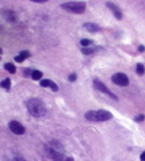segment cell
Masks as SVG:
<instances>
[{"label":"cell","mask_w":145,"mask_h":161,"mask_svg":"<svg viewBox=\"0 0 145 161\" xmlns=\"http://www.w3.org/2000/svg\"><path fill=\"white\" fill-rule=\"evenodd\" d=\"M53 161H73V157L71 156H66V155H61L57 159H54Z\"/></svg>","instance_id":"cell-17"},{"label":"cell","mask_w":145,"mask_h":161,"mask_svg":"<svg viewBox=\"0 0 145 161\" xmlns=\"http://www.w3.org/2000/svg\"><path fill=\"white\" fill-rule=\"evenodd\" d=\"M68 79H69V82H75V81L77 79V74H76V73H72V74H69Z\"/></svg>","instance_id":"cell-20"},{"label":"cell","mask_w":145,"mask_h":161,"mask_svg":"<svg viewBox=\"0 0 145 161\" xmlns=\"http://www.w3.org/2000/svg\"><path fill=\"white\" fill-rule=\"evenodd\" d=\"M42 77H43V73L40 72V71H33V73H32V78H33L34 81L42 79Z\"/></svg>","instance_id":"cell-15"},{"label":"cell","mask_w":145,"mask_h":161,"mask_svg":"<svg viewBox=\"0 0 145 161\" xmlns=\"http://www.w3.org/2000/svg\"><path fill=\"white\" fill-rule=\"evenodd\" d=\"M29 56H30V54H29V52H27V50H22V52H20L19 54L14 58V60H17L18 63H22V62H24Z\"/></svg>","instance_id":"cell-11"},{"label":"cell","mask_w":145,"mask_h":161,"mask_svg":"<svg viewBox=\"0 0 145 161\" xmlns=\"http://www.w3.org/2000/svg\"><path fill=\"white\" fill-rule=\"evenodd\" d=\"M4 68H5L9 73H12V74L15 73V71H17V69H15V66H14L13 63H5V64H4Z\"/></svg>","instance_id":"cell-14"},{"label":"cell","mask_w":145,"mask_h":161,"mask_svg":"<svg viewBox=\"0 0 145 161\" xmlns=\"http://www.w3.org/2000/svg\"><path fill=\"white\" fill-rule=\"evenodd\" d=\"M4 16L9 21H15V14H14V12H12V10H6V12H4Z\"/></svg>","instance_id":"cell-13"},{"label":"cell","mask_w":145,"mask_h":161,"mask_svg":"<svg viewBox=\"0 0 145 161\" xmlns=\"http://www.w3.org/2000/svg\"><path fill=\"white\" fill-rule=\"evenodd\" d=\"M139 52H140V53L145 52V47H144V46H140V47H139Z\"/></svg>","instance_id":"cell-25"},{"label":"cell","mask_w":145,"mask_h":161,"mask_svg":"<svg viewBox=\"0 0 145 161\" xmlns=\"http://www.w3.org/2000/svg\"><path fill=\"white\" fill-rule=\"evenodd\" d=\"M12 161H27L25 159H23V157H14Z\"/></svg>","instance_id":"cell-23"},{"label":"cell","mask_w":145,"mask_h":161,"mask_svg":"<svg viewBox=\"0 0 145 161\" xmlns=\"http://www.w3.org/2000/svg\"><path fill=\"white\" fill-rule=\"evenodd\" d=\"M95 50H97V48H90V47H88V48H82V49H81V52L84 53V54H87V56H88V54H92V53H94Z\"/></svg>","instance_id":"cell-18"},{"label":"cell","mask_w":145,"mask_h":161,"mask_svg":"<svg viewBox=\"0 0 145 161\" xmlns=\"http://www.w3.org/2000/svg\"><path fill=\"white\" fill-rule=\"evenodd\" d=\"M91 44H92V40H90V39H82L81 40V46L84 48H88Z\"/></svg>","instance_id":"cell-19"},{"label":"cell","mask_w":145,"mask_h":161,"mask_svg":"<svg viewBox=\"0 0 145 161\" xmlns=\"http://www.w3.org/2000/svg\"><path fill=\"white\" fill-rule=\"evenodd\" d=\"M0 87L4 88V90H6V91H9V90H10V87H12V81H10L9 78H6V79L2 81V82H0Z\"/></svg>","instance_id":"cell-12"},{"label":"cell","mask_w":145,"mask_h":161,"mask_svg":"<svg viewBox=\"0 0 145 161\" xmlns=\"http://www.w3.org/2000/svg\"><path fill=\"white\" fill-rule=\"evenodd\" d=\"M144 119H145V116H144V115H139V116L135 117V121H136V122H143Z\"/></svg>","instance_id":"cell-22"},{"label":"cell","mask_w":145,"mask_h":161,"mask_svg":"<svg viewBox=\"0 0 145 161\" xmlns=\"http://www.w3.org/2000/svg\"><path fill=\"white\" fill-rule=\"evenodd\" d=\"M136 73L139 74V76H144L145 74V67H144V64H136Z\"/></svg>","instance_id":"cell-16"},{"label":"cell","mask_w":145,"mask_h":161,"mask_svg":"<svg viewBox=\"0 0 145 161\" xmlns=\"http://www.w3.org/2000/svg\"><path fill=\"white\" fill-rule=\"evenodd\" d=\"M24 72H23V74H24V76L25 77H32V73H33V71H30V69H23Z\"/></svg>","instance_id":"cell-21"},{"label":"cell","mask_w":145,"mask_h":161,"mask_svg":"<svg viewBox=\"0 0 145 161\" xmlns=\"http://www.w3.org/2000/svg\"><path fill=\"white\" fill-rule=\"evenodd\" d=\"M63 9H66L67 12L75 13V14H84L86 10V3L85 2H68L63 3L61 5Z\"/></svg>","instance_id":"cell-4"},{"label":"cell","mask_w":145,"mask_h":161,"mask_svg":"<svg viewBox=\"0 0 145 161\" xmlns=\"http://www.w3.org/2000/svg\"><path fill=\"white\" fill-rule=\"evenodd\" d=\"M40 86L42 87H49L53 92H58L59 87L53 82V81H50V79H43V81H40Z\"/></svg>","instance_id":"cell-9"},{"label":"cell","mask_w":145,"mask_h":161,"mask_svg":"<svg viewBox=\"0 0 145 161\" xmlns=\"http://www.w3.org/2000/svg\"><path fill=\"white\" fill-rule=\"evenodd\" d=\"M85 119L91 122H105L112 119V113L106 110H97V111H88L85 113Z\"/></svg>","instance_id":"cell-3"},{"label":"cell","mask_w":145,"mask_h":161,"mask_svg":"<svg viewBox=\"0 0 145 161\" xmlns=\"http://www.w3.org/2000/svg\"><path fill=\"white\" fill-rule=\"evenodd\" d=\"M94 87L97 90V91H100V92H102V93H105V94H107V96H110L111 98H113V100H117V96L116 94H113L105 84H103L101 81H99V79H94Z\"/></svg>","instance_id":"cell-6"},{"label":"cell","mask_w":145,"mask_h":161,"mask_svg":"<svg viewBox=\"0 0 145 161\" xmlns=\"http://www.w3.org/2000/svg\"><path fill=\"white\" fill-rule=\"evenodd\" d=\"M9 128H10V131H12L13 134H15V135H23L25 132V127L18 121H10L9 122Z\"/></svg>","instance_id":"cell-7"},{"label":"cell","mask_w":145,"mask_h":161,"mask_svg":"<svg viewBox=\"0 0 145 161\" xmlns=\"http://www.w3.org/2000/svg\"><path fill=\"white\" fill-rule=\"evenodd\" d=\"M25 106H27L28 112L33 117H37V119H39V117H44L47 115V107L43 103V101L39 100V98L28 100L25 102Z\"/></svg>","instance_id":"cell-1"},{"label":"cell","mask_w":145,"mask_h":161,"mask_svg":"<svg viewBox=\"0 0 145 161\" xmlns=\"http://www.w3.org/2000/svg\"><path fill=\"white\" fill-rule=\"evenodd\" d=\"M46 148V154L48 157H50L52 160L57 159L61 155H65V147L59 141L57 140H50L44 145Z\"/></svg>","instance_id":"cell-2"},{"label":"cell","mask_w":145,"mask_h":161,"mask_svg":"<svg viewBox=\"0 0 145 161\" xmlns=\"http://www.w3.org/2000/svg\"><path fill=\"white\" fill-rule=\"evenodd\" d=\"M84 28L87 29L90 33H97V31H100V27L97 24H94V23H85Z\"/></svg>","instance_id":"cell-10"},{"label":"cell","mask_w":145,"mask_h":161,"mask_svg":"<svg viewBox=\"0 0 145 161\" xmlns=\"http://www.w3.org/2000/svg\"><path fill=\"white\" fill-rule=\"evenodd\" d=\"M106 6L111 10V12H112V14L113 15H115V18L117 19V20H121L122 19V13H121V10H120V8L117 6V5H115V4H113V3H106Z\"/></svg>","instance_id":"cell-8"},{"label":"cell","mask_w":145,"mask_h":161,"mask_svg":"<svg viewBox=\"0 0 145 161\" xmlns=\"http://www.w3.org/2000/svg\"><path fill=\"white\" fill-rule=\"evenodd\" d=\"M111 79L115 84L121 86V87H126V86H129V83H130V81H129V78L125 73H115Z\"/></svg>","instance_id":"cell-5"},{"label":"cell","mask_w":145,"mask_h":161,"mask_svg":"<svg viewBox=\"0 0 145 161\" xmlns=\"http://www.w3.org/2000/svg\"><path fill=\"white\" fill-rule=\"evenodd\" d=\"M2 53H3V49H2V48H0V54H2Z\"/></svg>","instance_id":"cell-26"},{"label":"cell","mask_w":145,"mask_h":161,"mask_svg":"<svg viewBox=\"0 0 145 161\" xmlns=\"http://www.w3.org/2000/svg\"><path fill=\"white\" fill-rule=\"evenodd\" d=\"M140 161H145V151L140 155Z\"/></svg>","instance_id":"cell-24"}]
</instances>
